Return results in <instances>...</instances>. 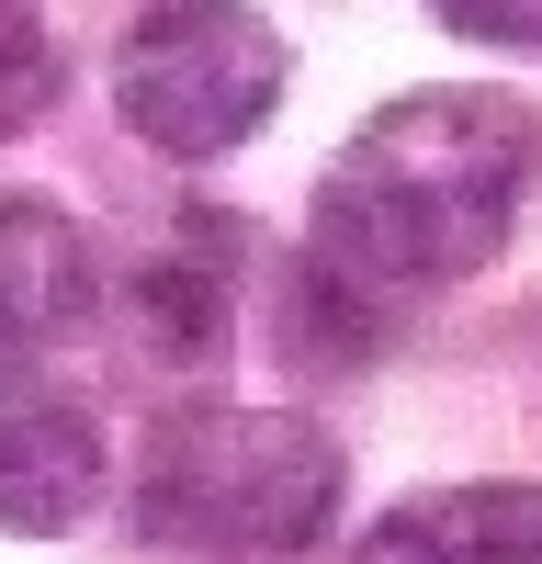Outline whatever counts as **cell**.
<instances>
[{"mask_svg":"<svg viewBox=\"0 0 542 564\" xmlns=\"http://www.w3.org/2000/svg\"><path fill=\"white\" fill-rule=\"evenodd\" d=\"M531 170H542V113L520 90H406L316 170L305 260L395 316L406 294H441L509 249Z\"/></svg>","mask_w":542,"mask_h":564,"instance_id":"obj_1","label":"cell"},{"mask_svg":"<svg viewBox=\"0 0 542 564\" xmlns=\"http://www.w3.org/2000/svg\"><path fill=\"white\" fill-rule=\"evenodd\" d=\"M339 508V441L305 406H181L136 463V531L170 553L283 564Z\"/></svg>","mask_w":542,"mask_h":564,"instance_id":"obj_2","label":"cell"},{"mask_svg":"<svg viewBox=\"0 0 542 564\" xmlns=\"http://www.w3.org/2000/svg\"><path fill=\"white\" fill-rule=\"evenodd\" d=\"M283 34L260 12H136L113 45V113L170 159H226L283 102Z\"/></svg>","mask_w":542,"mask_h":564,"instance_id":"obj_3","label":"cell"},{"mask_svg":"<svg viewBox=\"0 0 542 564\" xmlns=\"http://www.w3.org/2000/svg\"><path fill=\"white\" fill-rule=\"evenodd\" d=\"M102 508V417L57 372H0V531H79Z\"/></svg>","mask_w":542,"mask_h":564,"instance_id":"obj_4","label":"cell"},{"mask_svg":"<svg viewBox=\"0 0 542 564\" xmlns=\"http://www.w3.org/2000/svg\"><path fill=\"white\" fill-rule=\"evenodd\" d=\"M350 564H542V486L486 475V486H430L384 508L350 542Z\"/></svg>","mask_w":542,"mask_h":564,"instance_id":"obj_5","label":"cell"},{"mask_svg":"<svg viewBox=\"0 0 542 564\" xmlns=\"http://www.w3.org/2000/svg\"><path fill=\"white\" fill-rule=\"evenodd\" d=\"M90 305V238L57 193H0V350H34Z\"/></svg>","mask_w":542,"mask_h":564,"instance_id":"obj_6","label":"cell"},{"mask_svg":"<svg viewBox=\"0 0 542 564\" xmlns=\"http://www.w3.org/2000/svg\"><path fill=\"white\" fill-rule=\"evenodd\" d=\"M136 305H148V339L170 361H215L226 350V226H204L170 260H148L136 271Z\"/></svg>","mask_w":542,"mask_h":564,"instance_id":"obj_7","label":"cell"},{"mask_svg":"<svg viewBox=\"0 0 542 564\" xmlns=\"http://www.w3.org/2000/svg\"><path fill=\"white\" fill-rule=\"evenodd\" d=\"M57 90H68V68H57V34H45L34 12H0V135L45 124V113H57Z\"/></svg>","mask_w":542,"mask_h":564,"instance_id":"obj_8","label":"cell"},{"mask_svg":"<svg viewBox=\"0 0 542 564\" xmlns=\"http://www.w3.org/2000/svg\"><path fill=\"white\" fill-rule=\"evenodd\" d=\"M452 34H497V45H542V0H452Z\"/></svg>","mask_w":542,"mask_h":564,"instance_id":"obj_9","label":"cell"}]
</instances>
